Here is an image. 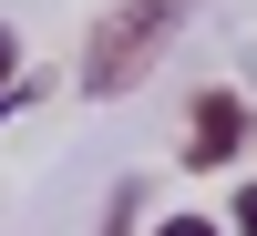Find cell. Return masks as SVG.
Here are the masks:
<instances>
[{"label": "cell", "mask_w": 257, "mask_h": 236, "mask_svg": "<svg viewBox=\"0 0 257 236\" xmlns=\"http://www.w3.org/2000/svg\"><path fill=\"white\" fill-rule=\"evenodd\" d=\"M226 226H237V236H257V185H247V195H237V216H226Z\"/></svg>", "instance_id": "obj_5"}, {"label": "cell", "mask_w": 257, "mask_h": 236, "mask_svg": "<svg viewBox=\"0 0 257 236\" xmlns=\"http://www.w3.org/2000/svg\"><path fill=\"white\" fill-rule=\"evenodd\" d=\"M175 31H185V0H123V11L82 41V93H134Z\"/></svg>", "instance_id": "obj_1"}, {"label": "cell", "mask_w": 257, "mask_h": 236, "mask_svg": "<svg viewBox=\"0 0 257 236\" xmlns=\"http://www.w3.org/2000/svg\"><path fill=\"white\" fill-rule=\"evenodd\" d=\"M155 236H226L216 216H175V226H155Z\"/></svg>", "instance_id": "obj_4"}, {"label": "cell", "mask_w": 257, "mask_h": 236, "mask_svg": "<svg viewBox=\"0 0 257 236\" xmlns=\"http://www.w3.org/2000/svg\"><path fill=\"white\" fill-rule=\"evenodd\" d=\"M247 144V103L237 93H196V113H185V164H226Z\"/></svg>", "instance_id": "obj_2"}, {"label": "cell", "mask_w": 257, "mask_h": 236, "mask_svg": "<svg viewBox=\"0 0 257 236\" xmlns=\"http://www.w3.org/2000/svg\"><path fill=\"white\" fill-rule=\"evenodd\" d=\"M11 82H21V41L0 31V103H11Z\"/></svg>", "instance_id": "obj_3"}]
</instances>
